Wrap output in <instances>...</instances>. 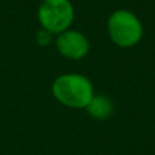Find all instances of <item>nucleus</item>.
<instances>
[{"label":"nucleus","instance_id":"obj_1","mask_svg":"<svg viewBox=\"0 0 155 155\" xmlns=\"http://www.w3.org/2000/svg\"><path fill=\"white\" fill-rule=\"evenodd\" d=\"M52 94L64 106L86 109L94 95V86L82 74H63L52 83Z\"/></svg>","mask_w":155,"mask_h":155},{"label":"nucleus","instance_id":"obj_2","mask_svg":"<svg viewBox=\"0 0 155 155\" xmlns=\"http://www.w3.org/2000/svg\"><path fill=\"white\" fill-rule=\"evenodd\" d=\"M109 38L116 46L123 49L134 48L143 38V23L135 12L129 10L113 11L106 23Z\"/></svg>","mask_w":155,"mask_h":155},{"label":"nucleus","instance_id":"obj_3","mask_svg":"<svg viewBox=\"0 0 155 155\" xmlns=\"http://www.w3.org/2000/svg\"><path fill=\"white\" fill-rule=\"evenodd\" d=\"M41 27L52 34L70 29L75 19V8L70 0H42L37 11Z\"/></svg>","mask_w":155,"mask_h":155},{"label":"nucleus","instance_id":"obj_4","mask_svg":"<svg viewBox=\"0 0 155 155\" xmlns=\"http://www.w3.org/2000/svg\"><path fill=\"white\" fill-rule=\"evenodd\" d=\"M54 45H56L57 52L68 60L84 59L91 48L88 38L82 31L71 29L57 34Z\"/></svg>","mask_w":155,"mask_h":155},{"label":"nucleus","instance_id":"obj_5","mask_svg":"<svg viewBox=\"0 0 155 155\" xmlns=\"http://www.w3.org/2000/svg\"><path fill=\"white\" fill-rule=\"evenodd\" d=\"M86 110H87L88 116H91L94 120H106L113 113V102L106 95L94 94L91 101L86 106Z\"/></svg>","mask_w":155,"mask_h":155},{"label":"nucleus","instance_id":"obj_6","mask_svg":"<svg viewBox=\"0 0 155 155\" xmlns=\"http://www.w3.org/2000/svg\"><path fill=\"white\" fill-rule=\"evenodd\" d=\"M35 41H37V44L40 46H48V45H51L52 41H53V34L49 33L48 30H45V29H41L40 31L37 33Z\"/></svg>","mask_w":155,"mask_h":155}]
</instances>
